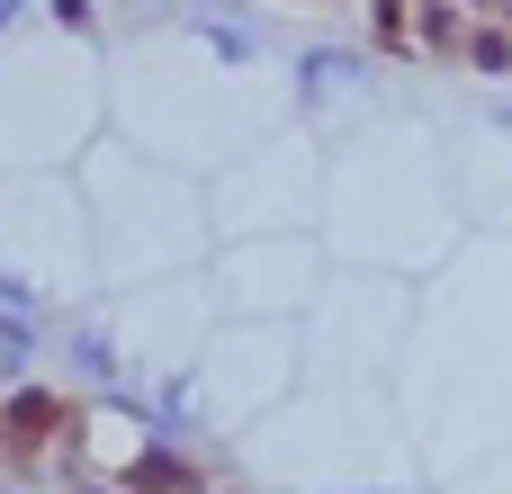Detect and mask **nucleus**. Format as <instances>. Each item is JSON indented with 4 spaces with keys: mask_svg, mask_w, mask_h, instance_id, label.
Masks as SVG:
<instances>
[{
    "mask_svg": "<svg viewBox=\"0 0 512 494\" xmlns=\"http://www.w3.org/2000/svg\"><path fill=\"white\" fill-rule=\"evenodd\" d=\"M9 432H18V441H45V432H63V405H54V396H18V405H9Z\"/></svg>",
    "mask_w": 512,
    "mask_h": 494,
    "instance_id": "f257e3e1",
    "label": "nucleus"
},
{
    "mask_svg": "<svg viewBox=\"0 0 512 494\" xmlns=\"http://www.w3.org/2000/svg\"><path fill=\"white\" fill-rule=\"evenodd\" d=\"M468 63H477V72H504V63H512V36H504V27H468Z\"/></svg>",
    "mask_w": 512,
    "mask_h": 494,
    "instance_id": "f03ea898",
    "label": "nucleus"
},
{
    "mask_svg": "<svg viewBox=\"0 0 512 494\" xmlns=\"http://www.w3.org/2000/svg\"><path fill=\"white\" fill-rule=\"evenodd\" d=\"M135 494H180V468H171V459H144V468H135Z\"/></svg>",
    "mask_w": 512,
    "mask_h": 494,
    "instance_id": "7ed1b4c3",
    "label": "nucleus"
},
{
    "mask_svg": "<svg viewBox=\"0 0 512 494\" xmlns=\"http://www.w3.org/2000/svg\"><path fill=\"white\" fill-rule=\"evenodd\" d=\"M90 494H108V486H90Z\"/></svg>",
    "mask_w": 512,
    "mask_h": 494,
    "instance_id": "20e7f679",
    "label": "nucleus"
}]
</instances>
